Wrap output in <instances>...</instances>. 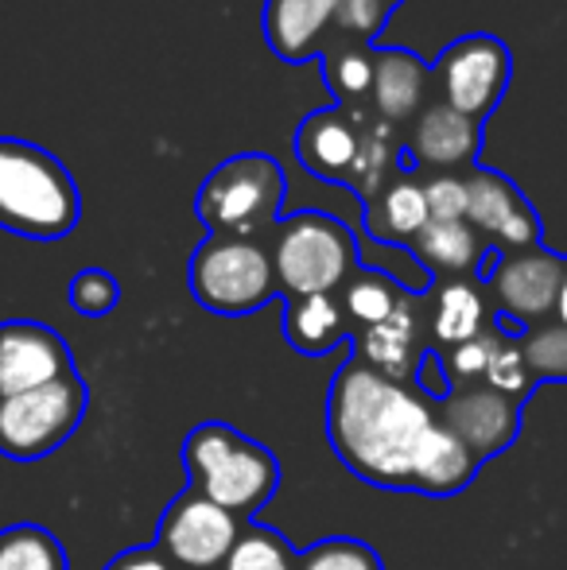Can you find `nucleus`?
<instances>
[{
  "instance_id": "nucleus-1",
  "label": "nucleus",
  "mask_w": 567,
  "mask_h": 570,
  "mask_svg": "<svg viewBox=\"0 0 567 570\" xmlns=\"http://www.w3.org/2000/svg\"><path fill=\"white\" fill-rule=\"evenodd\" d=\"M431 428L436 415L404 381H389L362 357L334 373L326 435L334 454L370 485L412 489V465Z\"/></svg>"
},
{
  "instance_id": "nucleus-2",
  "label": "nucleus",
  "mask_w": 567,
  "mask_h": 570,
  "mask_svg": "<svg viewBox=\"0 0 567 570\" xmlns=\"http://www.w3.org/2000/svg\"><path fill=\"white\" fill-rule=\"evenodd\" d=\"M82 218L75 175L47 148L0 136V229L28 240H59Z\"/></svg>"
},
{
  "instance_id": "nucleus-3",
  "label": "nucleus",
  "mask_w": 567,
  "mask_h": 570,
  "mask_svg": "<svg viewBox=\"0 0 567 570\" xmlns=\"http://www.w3.org/2000/svg\"><path fill=\"white\" fill-rule=\"evenodd\" d=\"M183 465L190 473V489L234 517L265 509L281 481L276 458L229 423H203L190 431L183 443Z\"/></svg>"
},
{
  "instance_id": "nucleus-4",
  "label": "nucleus",
  "mask_w": 567,
  "mask_h": 570,
  "mask_svg": "<svg viewBox=\"0 0 567 570\" xmlns=\"http://www.w3.org/2000/svg\"><path fill=\"white\" fill-rule=\"evenodd\" d=\"M268 256H273L276 287L287 299L334 295L358 272L354 233L339 218L319 210H300L292 218L276 222Z\"/></svg>"
},
{
  "instance_id": "nucleus-5",
  "label": "nucleus",
  "mask_w": 567,
  "mask_h": 570,
  "mask_svg": "<svg viewBox=\"0 0 567 570\" xmlns=\"http://www.w3.org/2000/svg\"><path fill=\"white\" fill-rule=\"evenodd\" d=\"M287 198L284 167L265 151L229 156L203 179L195 210L211 233L226 237H257L281 222Z\"/></svg>"
},
{
  "instance_id": "nucleus-6",
  "label": "nucleus",
  "mask_w": 567,
  "mask_h": 570,
  "mask_svg": "<svg viewBox=\"0 0 567 570\" xmlns=\"http://www.w3.org/2000/svg\"><path fill=\"white\" fill-rule=\"evenodd\" d=\"M187 284L206 311L229 318L253 315L281 292L268 248L257 237H226V233H211L195 248Z\"/></svg>"
},
{
  "instance_id": "nucleus-7",
  "label": "nucleus",
  "mask_w": 567,
  "mask_h": 570,
  "mask_svg": "<svg viewBox=\"0 0 567 570\" xmlns=\"http://www.w3.org/2000/svg\"><path fill=\"white\" fill-rule=\"evenodd\" d=\"M86 412V389L75 373L43 389L20 392V396L0 400V454L16 462H36V458L59 451Z\"/></svg>"
},
{
  "instance_id": "nucleus-8",
  "label": "nucleus",
  "mask_w": 567,
  "mask_h": 570,
  "mask_svg": "<svg viewBox=\"0 0 567 570\" xmlns=\"http://www.w3.org/2000/svg\"><path fill=\"white\" fill-rule=\"evenodd\" d=\"M431 78L439 86V101H447L451 109H459L462 117L482 120L493 114L501 98L509 90L514 78V55L498 36H462L439 55V62L431 67Z\"/></svg>"
},
{
  "instance_id": "nucleus-9",
  "label": "nucleus",
  "mask_w": 567,
  "mask_h": 570,
  "mask_svg": "<svg viewBox=\"0 0 567 570\" xmlns=\"http://www.w3.org/2000/svg\"><path fill=\"white\" fill-rule=\"evenodd\" d=\"M242 532L245 528L234 512L206 501L198 489H187L167 504L156 548L179 570H218L237 548Z\"/></svg>"
},
{
  "instance_id": "nucleus-10",
  "label": "nucleus",
  "mask_w": 567,
  "mask_h": 570,
  "mask_svg": "<svg viewBox=\"0 0 567 570\" xmlns=\"http://www.w3.org/2000/svg\"><path fill=\"white\" fill-rule=\"evenodd\" d=\"M564 256L548 253V248H521V253H506L490 264L486 272V287L498 307V318L506 315L514 326L529 331V326L553 318L556 295H560L564 279Z\"/></svg>"
},
{
  "instance_id": "nucleus-11",
  "label": "nucleus",
  "mask_w": 567,
  "mask_h": 570,
  "mask_svg": "<svg viewBox=\"0 0 567 570\" xmlns=\"http://www.w3.org/2000/svg\"><path fill=\"white\" fill-rule=\"evenodd\" d=\"M467 226L493 248L521 253L540 245V218L514 179L475 164L467 175Z\"/></svg>"
},
{
  "instance_id": "nucleus-12",
  "label": "nucleus",
  "mask_w": 567,
  "mask_h": 570,
  "mask_svg": "<svg viewBox=\"0 0 567 570\" xmlns=\"http://www.w3.org/2000/svg\"><path fill=\"white\" fill-rule=\"evenodd\" d=\"M75 373L70 350L43 323H0V400Z\"/></svg>"
},
{
  "instance_id": "nucleus-13",
  "label": "nucleus",
  "mask_w": 567,
  "mask_h": 570,
  "mask_svg": "<svg viewBox=\"0 0 567 570\" xmlns=\"http://www.w3.org/2000/svg\"><path fill=\"white\" fill-rule=\"evenodd\" d=\"M451 435L462 439L470 454L482 462V458L506 451L517 439V404L501 392L486 389V384H459L443 396V415H439Z\"/></svg>"
},
{
  "instance_id": "nucleus-14",
  "label": "nucleus",
  "mask_w": 567,
  "mask_h": 570,
  "mask_svg": "<svg viewBox=\"0 0 567 570\" xmlns=\"http://www.w3.org/2000/svg\"><path fill=\"white\" fill-rule=\"evenodd\" d=\"M373 117V109L350 114V109H319L307 114L295 132V159L303 164V171H311L323 183H346L350 167L362 148V125Z\"/></svg>"
},
{
  "instance_id": "nucleus-15",
  "label": "nucleus",
  "mask_w": 567,
  "mask_h": 570,
  "mask_svg": "<svg viewBox=\"0 0 567 570\" xmlns=\"http://www.w3.org/2000/svg\"><path fill=\"white\" fill-rule=\"evenodd\" d=\"M482 148V120L462 117L447 101H428L420 117L412 120L409 132V156L417 167L431 171H454L462 164H475Z\"/></svg>"
},
{
  "instance_id": "nucleus-16",
  "label": "nucleus",
  "mask_w": 567,
  "mask_h": 570,
  "mask_svg": "<svg viewBox=\"0 0 567 570\" xmlns=\"http://www.w3.org/2000/svg\"><path fill=\"white\" fill-rule=\"evenodd\" d=\"M431 86V67L409 47H373V90L370 109L385 125L417 120Z\"/></svg>"
},
{
  "instance_id": "nucleus-17",
  "label": "nucleus",
  "mask_w": 567,
  "mask_h": 570,
  "mask_svg": "<svg viewBox=\"0 0 567 570\" xmlns=\"http://www.w3.org/2000/svg\"><path fill=\"white\" fill-rule=\"evenodd\" d=\"M339 0H265V43L281 62H307L331 36Z\"/></svg>"
},
{
  "instance_id": "nucleus-18",
  "label": "nucleus",
  "mask_w": 567,
  "mask_h": 570,
  "mask_svg": "<svg viewBox=\"0 0 567 570\" xmlns=\"http://www.w3.org/2000/svg\"><path fill=\"white\" fill-rule=\"evenodd\" d=\"M431 222L424 183L417 175H397L381 187L373 203H365V229L381 245H412Z\"/></svg>"
},
{
  "instance_id": "nucleus-19",
  "label": "nucleus",
  "mask_w": 567,
  "mask_h": 570,
  "mask_svg": "<svg viewBox=\"0 0 567 570\" xmlns=\"http://www.w3.org/2000/svg\"><path fill=\"white\" fill-rule=\"evenodd\" d=\"M475 470H478V458L462 446L459 435H451V431L436 420V428H431L428 439L420 443L417 465H412V489L431 493V497H451L470 485Z\"/></svg>"
},
{
  "instance_id": "nucleus-20",
  "label": "nucleus",
  "mask_w": 567,
  "mask_h": 570,
  "mask_svg": "<svg viewBox=\"0 0 567 570\" xmlns=\"http://www.w3.org/2000/svg\"><path fill=\"white\" fill-rule=\"evenodd\" d=\"M319 67L331 86L339 109L362 114L370 109V90H373V47L354 43V39L331 31V39H323L319 47Z\"/></svg>"
},
{
  "instance_id": "nucleus-21",
  "label": "nucleus",
  "mask_w": 567,
  "mask_h": 570,
  "mask_svg": "<svg viewBox=\"0 0 567 570\" xmlns=\"http://www.w3.org/2000/svg\"><path fill=\"white\" fill-rule=\"evenodd\" d=\"M417 357H420V326L409 299H401V307L385 323L362 331V361L370 368H378L381 376H389V381H409V373L417 368Z\"/></svg>"
},
{
  "instance_id": "nucleus-22",
  "label": "nucleus",
  "mask_w": 567,
  "mask_h": 570,
  "mask_svg": "<svg viewBox=\"0 0 567 570\" xmlns=\"http://www.w3.org/2000/svg\"><path fill=\"white\" fill-rule=\"evenodd\" d=\"M284 338L303 357H326L346 338V311L334 295H303L287 299L284 307Z\"/></svg>"
},
{
  "instance_id": "nucleus-23",
  "label": "nucleus",
  "mask_w": 567,
  "mask_h": 570,
  "mask_svg": "<svg viewBox=\"0 0 567 570\" xmlns=\"http://www.w3.org/2000/svg\"><path fill=\"white\" fill-rule=\"evenodd\" d=\"M412 253H417L420 268L431 272V276L462 279L482 264L486 240L467 222H428L424 233L412 240Z\"/></svg>"
},
{
  "instance_id": "nucleus-24",
  "label": "nucleus",
  "mask_w": 567,
  "mask_h": 570,
  "mask_svg": "<svg viewBox=\"0 0 567 570\" xmlns=\"http://www.w3.org/2000/svg\"><path fill=\"white\" fill-rule=\"evenodd\" d=\"M431 334L443 345H462L486 334V299L470 279H447L431 311Z\"/></svg>"
},
{
  "instance_id": "nucleus-25",
  "label": "nucleus",
  "mask_w": 567,
  "mask_h": 570,
  "mask_svg": "<svg viewBox=\"0 0 567 570\" xmlns=\"http://www.w3.org/2000/svg\"><path fill=\"white\" fill-rule=\"evenodd\" d=\"M0 570H70L67 551L47 528L16 524L0 532Z\"/></svg>"
},
{
  "instance_id": "nucleus-26",
  "label": "nucleus",
  "mask_w": 567,
  "mask_h": 570,
  "mask_svg": "<svg viewBox=\"0 0 567 570\" xmlns=\"http://www.w3.org/2000/svg\"><path fill=\"white\" fill-rule=\"evenodd\" d=\"M404 295L397 292V284L381 272H354L346 279V299H342V311L350 318H358L362 326H378L401 307Z\"/></svg>"
},
{
  "instance_id": "nucleus-27",
  "label": "nucleus",
  "mask_w": 567,
  "mask_h": 570,
  "mask_svg": "<svg viewBox=\"0 0 567 570\" xmlns=\"http://www.w3.org/2000/svg\"><path fill=\"white\" fill-rule=\"evenodd\" d=\"M521 353L525 365L537 381H564L567 384V326L553 323H537L521 334Z\"/></svg>"
},
{
  "instance_id": "nucleus-28",
  "label": "nucleus",
  "mask_w": 567,
  "mask_h": 570,
  "mask_svg": "<svg viewBox=\"0 0 567 570\" xmlns=\"http://www.w3.org/2000/svg\"><path fill=\"white\" fill-rule=\"evenodd\" d=\"M300 559L292 556V548L268 528H245L237 548L229 551V559L218 570H295Z\"/></svg>"
},
{
  "instance_id": "nucleus-29",
  "label": "nucleus",
  "mask_w": 567,
  "mask_h": 570,
  "mask_svg": "<svg viewBox=\"0 0 567 570\" xmlns=\"http://www.w3.org/2000/svg\"><path fill=\"white\" fill-rule=\"evenodd\" d=\"M486 389L501 392V396L517 400L532 389V373L525 365V353H521V338H509V334H498L490 353V365H486Z\"/></svg>"
},
{
  "instance_id": "nucleus-30",
  "label": "nucleus",
  "mask_w": 567,
  "mask_h": 570,
  "mask_svg": "<svg viewBox=\"0 0 567 570\" xmlns=\"http://www.w3.org/2000/svg\"><path fill=\"white\" fill-rule=\"evenodd\" d=\"M295 570H385L381 556L358 540H323L303 551Z\"/></svg>"
},
{
  "instance_id": "nucleus-31",
  "label": "nucleus",
  "mask_w": 567,
  "mask_h": 570,
  "mask_svg": "<svg viewBox=\"0 0 567 570\" xmlns=\"http://www.w3.org/2000/svg\"><path fill=\"white\" fill-rule=\"evenodd\" d=\"M389 16H393V4H385V0H339L331 31L354 39V43H373L389 23Z\"/></svg>"
},
{
  "instance_id": "nucleus-32",
  "label": "nucleus",
  "mask_w": 567,
  "mask_h": 570,
  "mask_svg": "<svg viewBox=\"0 0 567 570\" xmlns=\"http://www.w3.org/2000/svg\"><path fill=\"white\" fill-rule=\"evenodd\" d=\"M117 299H121V287H117V279L106 268H82L70 279V307L78 315L101 318L117 307Z\"/></svg>"
},
{
  "instance_id": "nucleus-33",
  "label": "nucleus",
  "mask_w": 567,
  "mask_h": 570,
  "mask_svg": "<svg viewBox=\"0 0 567 570\" xmlns=\"http://www.w3.org/2000/svg\"><path fill=\"white\" fill-rule=\"evenodd\" d=\"M493 342H498V331H486V334H478L475 342L454 345V350L447 353V361H443L447 381L470 384V381H478V376H486V365H490Z\"/></svg>"
},
{
  "instance_id": "nucleus-34",
  "label": "nucleus",
  "mask_w": 567,
  "mask_h": 570,
  "mask_svg": "<svg viewBox=\"0 0 567 570\" xmlns=\"http://www.w3.org/2000/svg\"><path fill=\"white\" fill-rule=\"evenodd\" d=\"M431 222H467V179L459 175H436L424 183Z\"/></svg>"
},
{
  "instance_id": "nucleus-35",
  "label": "nucleus",
  "mask_w": 567,
  "mask_h": 570,
  "mask_svg": "<svg viewBox=\"0 0 567 570\" xmlns=\"http://www.w3.org/2000/svg\"><path fill=\"white\" fill-rule=\"evenodd\" d=\"M106 570H179V567L159 548H133V551H121Z\"/></svg>"
},
{
  "instance_id": "nucleus-36",
  "label": "nucleus",
  "mask_w": 567,
  "mask_h": 570,
  "mask_svg": "<svg viewBox=\"0 0 567 570\" xmlns=\"http://www.w3.org/2000/svg\"><path fill=\"white\" fill-rule=\"evenodd\" d=\"M417 376L431 396H447V392H451V381H447V368H443V361H439V353H424V357H420Z\"/></svg>"
},
{
  "instance_id": "nucleus-37",
  "label": "nucleus",
  "mask_w": 567,
  "mask_h": 570,
  "mask_svg": "<svg viewBox=\"0 0 567 570\" xmlns=\"http://www.w3.org/2000/svg\"><path fill=\"white\" fill-rule=\"evenodd\" d=\"M553 318L560 326H567V264H564V279H560V295H556V311H553Z\"/></svg>"
},
{
  "instance_id": "nucleus-38",
  "label": "nucleus",
  "mask_w": 567,
  "mask_h": 570,
  "mask_svg": "<svg viewBox=\"0 0 567 570\" xmlns=\"http://www.w3.org/2000/svg\"><path fill=\"white\" fill-rule=\"evenodd\" d=\"M385 4H393V8H397V4H401V0H385Z\"/></svg>"
}]
</instances>
